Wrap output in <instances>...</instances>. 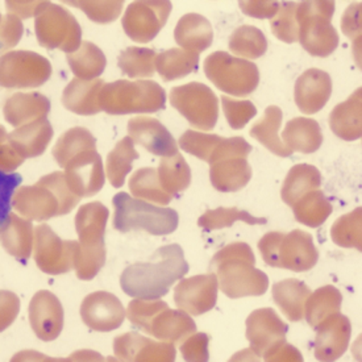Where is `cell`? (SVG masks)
Wrapping results in <instances>:
<instances>
[{
    "instance_id": "obj_26",
    "label": "cell",
    "mask_w": 362,
    "mask_h": 362,
    "mask_svg": "<svg viewBox=\"0 0 362 362\" xmlns=\"http://www.w3.org/2000/svg\"><path fill=\"white\" fill-rule=\"evenodd\" d=\"M199 65V54L182 48L165 50L156 57V71L165 82L190 76Z\"/></svg>"
},
{
    "instance_id": "obj_41",
    "label": "cell",
    "mask_w": 362,
    "mask_h": 362,
    "mask_svg": "<svg viewBox=\"0 0 362 362\" xmlns=\"http://www.w3.org/2000/svg\"><path fill=\"white\" fill-rule=\"evenodd\" d=\"M221 105L226 119L232 129H243L257 115V108L249 100H236L221 96Z\"/></svg>"
},
{
    "instance_id": "obj_9",
    "label": "cell",
    "mask_w": 362,
    "mask_h": 362,
    "mask_svg": "<svg viewBox=\"0 0 362 362\" xmlns=\"http://www.w3.org/2000/svg\"><path fill=\"white\" fill-rule=\"evenodd\" d=\"M38 44L48 49L71 53L82 42V28L66 8L49 3L36 16L35 23Z\"/></svg>"
},
{
    "instance_id": "obj_32",
    "label": "cell",
    "mask_w": 362,
    "mask_h": 362,
    "mask_svg": "<svg viewBox=\"0 0 362 362\" xmlns=\"http://www.w3.org/2000/svg\"><path fill=\"white\" fill-rule=\"evenodd\" d=\"M105 85L102 79L91 82L74 81L66 91V105L78 114L94 115L102 111L99 103L100 90Z\"/></svg>"
},
{
    "instance_id": "obj_48",
    "label": "cell",
    "mask_w": 362,
    "mask_h": 362,
    "mask_svg": "<svg viewBox=\"0 0 362 362\" xmlns=\"http://www.w3.org/2000/svg\"><path fill=\"white\" fill-rule=\"evenodd\" d=\"M267 362H300L303 361L302 353L296 346L285 343L276 345L272 351L265 353L262 357Z\"/></svg>"
},
{
    "instance_id": "obj_22",
    "label": "cell",
    "mask_w": 362,
    "mask_h": 362,
    "mask_svg": "<svg viewBox=\"0 0 362 362\" xmlns=\"http://www.w3.org/2000/svg\"><path fill=\"white\" fill-rule=\"evenodd\" d=\"M282 141L293 152L311 154L323 144V134L319 123L310 117H294L287 122Z\"/></svg>"
},
{
    "instance_id": "obj_6",
    "label": "cell",
    "mask_w": 362,
    "mask_h": 362,
    "mask_svg": "<svg viewBox=\"0 0 362 362\" xmlns=\"http://www.w3.org/2000/svg\"><path fill=\"white\" fill-rule=\"evenodd\" d=\"M250 152L252 145L243 137H221L209 160L212 186L221 192L244 189L252 178V168L247 160Z\"/></svg>"
},
{
    "instance_id": "obj_30",
    "label": "cell",
    "mask_w": 362,
    "mask_h": 362,
    "mask_svg": "<svg viewBox=\"0 0 362 362\" xmlns=\"http://www.w3.org/2000/svg\"><path fill=\"white\" fill-rule=\"evenodd\" d=\"M228 47L233 56L253 61L267 53V36L253 25H241L230 35Z\"/></svg>"
},
{
    "instance_id": "obj_23",
    "label": "cell",
    "mask_w": 362,
    "mask_h": 362,
    "mask_svg": "<svg viewBox=\"0 0 362 362\" xmlns=\"http://www.w3.org/2000/svg\"><path fill=\"white\" fill-rule=\"evenodd\" d=\"M272 294L276 305L290 322H300L305 319V302L311 294L310 287L305 282L294 278L276 282Z\"/></svg>"
},
{
    "instance_id": "obj_39",
    "label": "cell",
    "mask_w": 362,
    "mask_h": 362,
    "mask_svg": "<svg viewBox=\"0 0 362 362\" xmlns=\"http://www.w3.org/2000/svg\"><path fill=\"white\" fill-rule=\"evenodd\" d=\"M78 8L96 24H111L123 13L124 1L120 0H78Z\"/></svg>"
},
{
    "instance_id": "obj_11",
    "label": "cell",
    "mask_w": 362,
    "mask_h": 362,
    "mask_svg": "<svg viewBox=\"0 0 362 362\" xmlns=\"http://www.w3.org/2000/svg\"><path fill=\"white\" fill-rule=\"evenodd\" d=\"M288 325L278 316L273 308H259L249 315L247 319L248 351L233 356L232 361L257 360L265 353L286 341Z\"/></svg>"
},
{
    "instance_id": "obj_25",
    "label": "cell",
    "mask_w": 362,
    "mask_h": 362,
    "mask_svg": "<svg viewBox=\"0 0 362 362\" xmlns=\"http://www.w3.org/2000/svg\"><path fill=\"white\" fill-rule=\"evenodd\" d=\"M322 186V174L313 165L299 163L290 169L284 182L281 197L287 206L293 207L298 200L310 191Z\"/></svg>"
},
{
    "instance_id": "obj_44",
    "label": "cell",
    "mask_w": 362,
    "mask_h": 362,
    "mask_svg": "<svg viewBox=\"0 0 362 362\" xmlns=\"http://www.w3.org/2000/svg\"><path fill=\"white\" fill-rule=\"evenodd\" d=\"M24 27L18 16L7 13L0 21V53L16 47L23 37Z\"/></svg>"
},
{
    "instance_id": "obj_35",
    "label": "cell",
    "mask_w": 362,
    "mask_h": 362,
    "mask_svg": "<svg viewBox=\"0 0 362 362\" xmlns=\"http://www.w3.org/2000/svg\"><path fill=\"white\" fill-rule=\"evenodd\" d=\"M157 53L149 48L129 47L117 58V65L125 76L132 79L151 78L156 73Z\"/></svg>"
},
{
    "instance_id": "obj_10",
    "label": "cell",
    "mask_w": 362,
    "mask_h": 362,
    "mask_svg": "<svg viewBox=\"0 0 362 362\" xmlns=\"http://www.w3.org/2000/svg\"><path fill=\"white\" fill-rule=\"evenodd\" d=\"M172 10L170 0H134L122 19L125 35L139 44L151 42L163 30Z\"/></svg>"
},
{
    "instance_id": "obj_17",
    "label": "cell",
    "mask_w": 362,
    "mask_h": 362,
    "mask_svg": "<svg viewBox=\"0 0 362 362\" xmlns=\"http://www.w3.org/2000/svg\"><path fill=\"white\" fill-rule=\"evenodd\" d=\"M82 315L90 328L99 332H110L123 325L125 308L114 294L99 291L87 298Z\"/></svg>"
},
{
    "instance_id": "obj_29",
    "label": "cell",
    "mask_w": 362,
    "mask_h": 362,
    "mask_svg": "<svg viewBox=\"0 0 362 362\" xmlns=\"http://www.w3.org/2000/svg\"><path fill=\"white\" fill-rule=\"evenodd\" d=\"M291 209L294 211L296 221L310 228L320 227L334 211L331 202L319 189L307 192Z\"/></svg>"
},
{
    "instance_id": "obj_1",
    "label": "cell",
    "mask_w": 362,
    "mask_h": 362,
    "mask_svg": "<svg viewBox=\"0 0 362 362\" xmlns=\"http://www.w3.org/2000/svg\"><path fill=\"white\" fill-rule=\"evenodd\" d=\"M189 269L183 249L178 244H170L157 249L151 261L127 267L120 276V285L132 298L160 299L189 273Z\"/></svg>"
},
{
    "instance_id": "obj_31",
    "label": "cell",
    "mask_w": 362,
    "mask_h": 362,
    "mask_svg": "<svg viewBox=\"0 0 362 362\" xmlns=\"http://www.w3.org/2000/svg\"><path fill=\"white\" fill-rule=\"evenodd\" d=\"M139 153L134 149V143L128 136L116 144L114 151L107 157V175L111 185L120 189L124 185L125 177L132 172V163L139 158Z\"/></svg>"
},
{
    "instance_id": "obj_45",
    "label": "cell",
    "mask_w": 362,
    "mask_h": 362,
    "mask_svg": "<svg viewBox=\"0 0 362 362\" xmlns=\"http://www.w3.org/2000/svg\"><path fill=\"white\" fill-rule=\"evenodd\" d=\"M278 0H238V7L244 15L253 19H272L279 10Z\"/></svg>"
},
{
    "instance_id": "obj_27",
    "label": "cell",
    "mask_w": 362,
    "mask_h": 362,
    "mask_svg": "<svg viewBox=\"0 0 362 362\" xmlns=\"http://www.w3.org/2000/svg\"><path fill=\"white\" fill-rule=\"evenodd\" d=\"M343 296L336 287L327 286L317 288L307 298L305 317L311 328L316 329L329 316L339 314L341 310Z\"/></svg>"
},
{
    "instance_id": "obj_16",
    "label": "cell",
    "mask_w": 362,
    "mask_h": 362,
    "mask_svg": "<svg viewBox=\"0 0 362 362\" xmlns=\"http://www.w3.org/2000/svg\"><path fill=\"white\" fill-rule=\"evenodd\" d=\"M128 134L132 141L160 157L178 153V144L168 128L151 116H137L128 122Z\"/></svg>"
},
{
    "instance_id": "obj_21",
    "label": "cell",
    "mask_w": 362,
    "mask_h": 362,
    "mask_svg": "<svg viewBox=\"0 0 362 362\" xmlns=\"http://www.w3.org/2000/svg\"><path fill=\"white\" fill-rule=\"evenodd\" d=\"M174 40L180 48L200 54L212 45L214 29L203 15L186 13L175 25Z\"/></svg>"
},
{
    "instance_id": "obj_5",
    "label": "cell",
    "mask_w": 362,
    "mask_h": 362,
    "mask_svg": "<svg viewBox=\"0 0 362 362\" xmlns=\"http://www.w3.org/2000/svg\"><path fill=\"white\" fill-rule=\"evenodd\" d=\"M115 207L114 228L122 233L145 230L154 236L170 235L178 228V212L168 207L153 206L143 199L119 192L112 200Z\"/></svg>"
},
{
    "instance_id": "obj_33",
    "label": "cell",
    "mask_w": 362,
    "mask_h": 362,
    "mask_svg": "<svg viewBox=\"0 0 362 362\" xmlns=\"http://www.w3.org/2000/svg\"><path fill=\"white\" fill-rule=\"evenodd\" d=\"M67 61L76 76L94 79L105 71L107 59L102 49L90 41H82L79 48L69 53Z\"/></svg>"
},
{
    "instance_id": "obj_15",
    "label": "cell",
    "mask_w": 362,
    "mask_h": 362,
    "mask_svg": "<svg viewBox=\"0 0 362 362\" xmlns=\"http://www.w3.org/2000/svg\"><path fill=\"white\" fill-rule=\"evenodd\" d=\"M332 95V79L320 69H308L296 79L294 99L300 112L317 114Z\"/></svg>"
},
{
    "instance_id": "obj_14",
    "label": "cell",
    "mask_w": 362,
    "mask_h": 362,
    "mask_svg": "<svg viewBox=\"0 0 362 362\" xmlns=\"http://www.w3.org/2000/svg\"><path fill=\"white\" fill-rule=\"evenodd\" d=\"M315 358L319 361H336L346 352L352 325L346 316L336 314L329 316L316 328Z\"/></svg>"
},
{
    "instance_id": "obj_20",
    "label": "cell",
    "mask_w": 362,
    "mask_h": 362,
    "mask_svg": "<svg viewBox=\"0 0 362 362\" xmlns=\"http://www.w3.org/2000/svg\"><path fill=\"white\" fill-rule=\"evenodd\" d=\"M362 90L357 88L345 102L336 105L329 115V127L345 141L360 140L362 136Z\"/></svg>"
},
{
    "instance_id": "obj_50",
    "label": "cell",
    "mask_w": 362,
    "mask_h": 362,
    "mask_svg": "<svg viewBox=\"0 0 362 362\" xmlns=\"http://www.w3.org/2000/svg\"><path fill=\"white\" fill-rule=\"evenodd\" d=\"M1 18H3V16H1V13H0V21H1Z\"/></svg>"
},
{
    "instance_id": "obj_3",
    "label": "cell",
    "mask_w": 362,
    "mask_h": 362,
    "mask_svg": "<svg viewBox=\"0 0 362 362\" xmlns=\"http://www.w3.org/2000/svg\"><path fill=\"white\" fill-rule=\"evenodd\" d=\"M99 103L107 114L120 116L131 114H154L166 105V93L157 82L139 79H119L105 83Z\"/></svg>"
},
{
    "instance_id": "obj_37",
    "label": "cell",
    "mask_w": 362,
    "mask_h": 362,
    "mask_svg": "<svg viewBox=\"0 0 362 362\" xmlns=\"http://www.w3.org/2000/svg\"><path fill=\"white\" fill-rule=\"evenodd\" d=\"M361 207L343 215L336 220L331 236L334 244L341 248L362 249V212Z\"/></svg>"
},
{
    "instance_id": "obj_42",
    "label": "cell",
    "mask_w": 362,
    "mask_h": 362,
    "mask_svg": "<svg viewBox=\"0 0 362 362\" xmlns=\"http://www.w3.org/2000/svg\"><path fill=\"white\" fill-rule=\"evenodd\" d=\"M23 182L18 173H7L0 170V232L6 228L12 210V198L16 189Z\"/></svg>"
},
{
    "instance_id": "obj_7",
    "label": "cell",
    "mask_w": 362,
    "mask_h": 362,
    "mask_svg": "<svg viewBox=\"0 0 362 362\" xmlns=\"http://www.w3.org/2000/svg\"><path fill=\"white\" fill-rule=\"evenodd\" d=\"M203 69L212 85L228 95H250L259 83L256 64L227 52H214L204 59Z\"/></svg>"
},
{
    "instance_id": "obj_51",
    "label": "cell",
    "mask_w": 362,
    "mask_h": 362,
    "mask_svg": "<svg viewBox=\"0 0 362 362\" xmlns=\"http://www.w3.org/2000/svg\"><path fill=\"white\" fill-rule=\"evenodd\" d=\"M120 1H124V0H120Z\"/></svg>"
},
{
    "instance_id": "obj_12",
    "label": "cell",
    "mask_w": 362,
    "mask_h": 362,
    "mask_svg": "<svg viewBox=\"0 0 362 362\" xmlns=\"http://www.w3.org/2000/svg\"><path fill=\"white\" fill-rule=\"evenodd\" d=\"M218 288V278L214 273L190 276L182 279L174 288V302L182 311L199 316L216 305Z\"/></svg>"
},
{
    "instance_id": "obj_34",
    "label": "cell",
    "mask_w": 362,
    "mask_h": 362,
    "mask_svg": "<svg viewBox=\"0 0 362 362\" xmlns=\"http://www.w3.org/2000/svg\"><path fill=\"white\" fill-rule=\"evenodd\" d=\"M129 190L134 198L160 206H168L173 200L172 195L163 190L157 170L153 168H143L134 173L129 180Z\"/></svg>"
},
{
    "instance_id": "obj_13",
    "label": "cell",
    "mask_w": 362,
    "mask_h": 362,
    "mask_svg": "<svg viewBox=\"0 0 362 362\" xmlns=\"http://www.w3.org/2000/svg\"><path fill=\"white\" fill-rule=\"evenodd\" d=\"M115 356L125 362H172L175 346L169 341H156L136 332L120 334L115 339Z\"/></svg>"
},
{
    "instance_id": "obj_8",
    "label": "cell",
    "mask_w": 362,
    "mask_h": 362,
    "mask_svg": "<svg viewBox=\"0 0 362 362\" xmlns=\"http://www.w3.org/2000/svg\"><path fill=\"white\" fill-rule=\"evenodd\" d=\"M169 100L173 108L200 131H211L218 123L219 99L204 83L190 82L173 87Z\"/></svg>"
},
{
    "instance_id": "obj_40",
    "label": "cell",
    "mask_w": 362,
    "mask_h": 362,
    "mask_svg": "<svg viewBox=\"0 0 362 362\" xmlns=\"http://www.w3.org/2000/svg\"><path fill=\"white\" fill-rule=\"evenodd\" d=\"M221 136L218 134H203L197 131H187L180 139V146L186 153L195 156L202 161L209 163L211 153L220 143Z\"/></svg>"
},
{
    "instance_id": "obj_2",
    "label": "cell",
    "mask_w": 362,
    "mask_h": 362,
    "mask_svg": "<svg viewBox=\"0 0 362 362\" xmlns=\"http://www.w3.org/2000/svg\"><path fill=\"white\" fill-rule=\"evenodd\" d=\"M255 264L256 257L248 244L233 243L214 256L210 270L218 278L220 290L230 299L264 296L269 278Z\"/></svg>"
},
{
    "instance_id": "obj_24",
    "label": "cell",
    "mask_w": 362,
    "mask_h": 362,
    "mask_svg": "<svg viewBox=\"0 0 362 362\" xmlns=\"http://www.w3.org/2000/svg\"><path fill=\"white\" fill-rule=\"evenodd\" d=\"M282 110L276 105H269L265 110L264 117L258 120L250 129V136L262 144L267 151L274 153L279 157H290L293 151L287 148L279 137V128L282 124Z\"/></svg>"
},
{
    "instance_id": "obj_43",
    "label": "cell",
    "mask_w": 362,
    "mask_h": 362,
    "mask_svg": "<svg viewBox=\"0 0 362 362\" xmlns=\"http://www.w3.org/2000/svg\"><path fill=\"white\" fill-rule=\"evenodd\" d=\"M210 336L207 334H194L186 337L181 344V353L185 361L206 362L210 360L209 352Z\"/></svg>"
},
{
    "instance_id": "obj_28",
    "label": "cell",
    "mask_w": 362,
    "mask_h": 362,
    "mask_svg": "<svg viewBox=\"0 0 362 362\" xmlns=\"http://www.w3.org/2000/svg\"><path fill=\"white\" fill-rule=\"evenodd\" d=\"M157 174L163 190L173 198L180 197L190 186V166L180 153L163 157Z\"/></svg>"
},
{
    "instance_id": "obj_36",
    "label": "cell",
    "mask_w": 362,
    "mask_h": 362,
    "mask_svg": "<svg viewBox=\"0 0 362 362\" xmlns=\"http://www.w3.org/2000/svg\"><path fill=\"white\" fill-rule=\"evenodd\" d=\"M236 221H243L249 226H264L267 224V219L252 216L247 211L238 210L236 207H230V209L220 207L216 210L204 212L198 220V226L206 230H215V229L232 227Z\"/></svg>"
},
{
    "instance_id": "obj_38",
    "label": "cell",
    "mask_w": 362,
    "mask_h": 362,
    "mask_svg": "<svg viewBox=\"0 0 362 362\" xmlns=\"http://www.w3.org/2000/svg\"><path fill=\"white\" fill-rule=\"evenodd\" d=\"M296 1L281 3L279 10L270 19V28L273 35L285 44H294L299 40V23L296 18Z\"/></svg>"
},
{
    "instance_id": "obj_46",
    "label": "cell",
    "mask_w": 362,
    "mask_h": 362,
    "mask_svg": "<svg viewBox=\"0 0 362 362\" xmlns=\"http://www.w3.org/2000/svg\"><path fill=\"white\" fill-rule=\"evenodd\" d=\"M49 3L50 0H6V7L8 13L19 19H30L36 18Z\"/></svg>"
},
{
    "instance_id": "obj_18",
    "label": "cell",
    "mask_w": 362,
    "mask_h": 362,
    "mask_svg": "<svg viewBox=\"0 0 362 362\" xmlns=\"http://www.w3.org/2000/svg\"><path fill=\"white\" fill-rule=\"evenodd\" d=\"M299 23V40L302 48L314 57H329L339 47V33L332 20L305 19Z\"/></svg>"
},
{
    "instance_id": "obj_19",
    "label": "cell",
    "mask_w": 362,
    "mask_h": 362,
    "mask_svg": "<svg viewBox=\"0 0 362 362\" xmlns=\"http://www.w3.org/2000/svg\"><path fill=\"white\" fill-rule=\"evenodd\" d=\"M195 331V322L187 313L182 310H172L168 305L153 316L144 332L157 340L175 344L182 343Z\"/></svg>"
},
{
    "instance_id": "obj_47",
    "label": "cell",
    "mask_w": 362,
    "mask_h": 362,
    "mask_svg": "<svg viewBox=\"0 0 362 362\" xmlns=\"http://www.w3.org/2000/svg\"><path fill=\"white\" fill-rule=\"evenodd\" d=\"M361 3H353L351 4L341 18V29L343 33L351 40L361 37Z\"/></svg>"
},
{
    "instance_id": "obj_4",
    "label": "cell",
    "mask_w": 362,
    "mask_h": 362,
    "mask_svg": "<svg viewBox=\"0 0 362 362\" xmlns=\"http://www.w3.org/2000/svg\"><path fill=\"white\" fill-rule=\"evenodd\" d=\"M258 249L269 267L296 273L311 270L319 259L314 238L302 229H294L288 233L269 232L259 240Z\"/></svg>"
},
{
    "instance_id": "obj_49",
    "label": "cell",
    "mask_w": 362,
    "mask_h": 362,
    "mask_svg": "<svg viewBox=\"0 0 362 362\" xmlns=\"http://www.w3.org/2000/svg\"><path fill=\"white\" fill-rule=\"evenodd\" d=\"M62 3H65L67 6H70V7H76L78 8V0H61Z\"/></svg>"
}]
</instances>
